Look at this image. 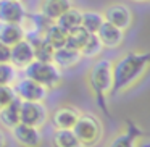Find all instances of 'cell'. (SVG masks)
I'll return each instance as SVG.
<instances>
[{"mask_svg":"<svg viewBox=\"0 0 150 147\" xmlns=\"http://www.w3.org/2000/svg\"><path fill=\"white\" fill-rule=\"evenodd\" d=\"M150 70V52H127L113 62L111 94L121 95L132 89Z\"/></svg>","mask_w":150,"mask_h":147,"instance_id":"6da1fadb","label":"cell"},{"mask_svg":"<svg viewBox=\"0 0 150 147\" xmlns=\"http://www.w3.org/2000/svg\"><path fill=\"white\" fill-rule=\"evenodd\" d=\"M86 81L97 102L102 105V108H105V102L113 89V62L108 58L97 60L89 70Z\"/></svg>","mask_w":150,"mask_h":147,"instance_id":"7a4b0ae2","label":"cell"},{"mask_svg":"<svg viewBox=\"0 0 150 147\" xmlns=\"http://www.w3.org/2000/svg\"><path fill=\"white\" fill-rule=\"evenodd\" d=\"M73 133L84 144V147H94L103 137V124L97 115L81 113L76 124L73 126Z\"/></svg>","mask_w":150,"mask_h":147,"instance_id":"3957f363","label":"cell"},{"mask_svg":"<svg viewBox=\"0 0 150 147\" xmlns=\"http://www.w3.org/2000/svg\"><path fill=\"white\" fill-rule=\"evenodd\" d=\"M24 76L37 81L39 84L45 86L47 89H55L62 84L63 75L62 70L55 65L53 62H40V60H34L28 65V68L24 70Z\"/></svg>","mask_w":150,"mask_h":147,"instance_id":"277c9868","label":"cell"},{"mask_svg":"<svg viewBox=\"0 0 150 147\" xmlns=\"http://www.w3.org/2000/svg\"><path fill=\"white\" fill-rule=\"evenodd\" d=\"M49 110H47L44 102H29L21 100V110H20V123L29 124L34 128H42L49 121Z\"/></svg>","mask_w":150,"mask_h":147,"instance_id":"5b68a950","label":"cell"},{"mask_svg":"<svg viewBox=\"0 0 150 147\" xmlns=\"http://www.w3.org/2000/svg\"><path fill=\"white\" fill-rule=\"evenodd\" d=\"M16 97H20L21 100H29V102H44L49 95V89L45 86L39 84L37 81L28 78H18L16 82L13 84Z\"/></svg>","mask_w":150,"mask_h":147,"instance_id":"8992f818","label":"cell"},{"mask_svg":"<svg viewBox=\"0 0 150 147\" xmlns=\"http://www.w3.org/2000/svg\"><path fill=\"white\" fill-rule=\"evenodd\" d=\"M103 18H105V21L115 24L116 28L123 29L124 33L132 26V21H134V15H132V11H131V8L124 4L108 5L103 11Z\"/></svg>","mask_w":150,"mask_h":147,"instance_id":"52a82bcc","label":"cell"},{"mask_svg":"<svg viewBox=\"0 0 150 147\" xmlns=\"http://www.w3.org/2000/svg\"><path fill=\"white\" fill-rule=\"evenodd\" d=\"M10 63L16 68V71H24L31 62H34V47L29 39H21L15 45L10 47Z\"/></svg>","mask_w":150,"mask_h":147,"instance_id":"ba28073f","label":"cell"},{"mask_svg":"<svg viewBox=\"0 0 150 147\" xmlns=\"http://www.w3.org/2000/svg\"><path fill=\"white\" fill-rule=\"evenodd\" d=\"M28 18V10L23 0H0V21L23 24Z\"/></svg>","mask_w":150,"mask_h":147,"instance_id":"9c48e42d","label":"cell"},{"mask_svg":"<svg viewBox=\"0 0 150 147\" xmlns=\"http://www.w3.org/2000/svg\"><path fill=\"white\" fill-rule=\"evenodd\" d=\"M10 131L13 134V139L16 141V144L20 147H40L42 146L44 137L39 128L29 126V124H24V123H18Z\"/></svg>","mask_w":150,"mask_h":147,"instance_id":"30bf717a","label":"cell"},{"mask_svg":"<svg viewBox=\"0 0 150 147\" xmlns=\"http://www.w3.org/2000/svg\"><path fill=\"white\" fill-rule=\"evenodd\" d=\"M79 115H81V111L76 107H73V105H62L49 118L55 129H73Z\"/></svg>","mask_w":150,"mask_h":147,"instance_id":"8fae6325","label":"cell"},{"mask_svg":"<svg viewBox=\"0 0 150 147\" xmlns=\"http://www.w3.org/2000/svg\"><path fill=\"white\" fill-rule=\"evenodd\" d=\"M84 57L81 55V50H76V49H71L68 45H63L60 49H55L53 52V60L52 62L58 66L60 70H73L81 63V60Z\"/></svg>","mask_w":150,"mask_h":147,"instance_id":"7c38bea8","label":"cell"},{"mask_svg":"<svg viewBox=\"0 0 150 147\" xmlns=\"http://www.w3.org/2000/svg\"><path fill=\"white\" fill-rule=\"evenodd\" d=\"M97 36L102 40L105 49H118L124 42V31L108 21H103L100 29L97 31Z\"/></svg>","mask_w":150,"mask_h":147,"instance_id":"4fadbf2b","label":"cell"},{"mask_svg":"<svg viewBox=\"0 0 150 147\" xmlns=\"http://www.w3.org/2000/svg\"><path fill=\"white\" fill-rule=\"evenodd\" d=\"M71 7H73L71 0H42V4H40V15L45 20L55 23Z\"/></svg>","mask_w":150,"mask_h":147,"instance_id":"5bb4252c","label":"cell"},{"mask_svg":"<svg viewBox=\"0 0 150 147\" xmlns=\"http://www.w3.org/2000/svg\"><path fill=\"white\" fill-rule=\"evenodd\" d=\"M20 110H21V99L15 97L8 105L0 108V123L2 126L11 129L20 123Z\"/></svg>","mask_w":150,"mask_h":147,"instance_id":"9a60e30c","label":"cell"},{"mask_svg":"<svg viewBox=\"0 0 150 147\" xmlns=\"http://www.w3.org/2000/svg\"><path fill=\"white\" fill-rule=\"evenodd\" d=\"M24 37H26V33H24V28L21 24L2 23L0 21V42L2 44L11 47Z\"/></svg>","mask_w":150,"mask_h":147,"instance_id":"2e32d148","label":"cell"},{"mask_svg":"<svg viewBox=\"0 0 150 147\" xmlns=\"http://www.w3.org/2000/svg\"><path fill=\"white\" fill-rule=\"evenodd\" d=\"M44 40H45L49 45H52L53 49H60V47L66 45V37H68V33L65 29L58 26L57 23H50L47 26V29L44 31Z\"/></svg>","mask_w":150,"mask_h":147,"instance_id":"e0dca14e","label":"cell"},{"mask_svg":"<svg viewBox=\"0 0 150 147\" xmlns=\"http://www.w3.org/2000/svg\"><path fill=\"white\" fill-rule=\"evenodd\" d=\"M107 147H139V133H136L134 128L121 131L111 137Z\"/></svg>","mask_w":150,"mask_h":147,"instance_id":"ac0fdd59","label":"cell"},{"mask_svg":"<svg viewBox=\"0 0 150 147\" xmlns=\"http://www.w3.org/2000/svg\"><path fill=\"white\" fill-rule=\"evenodd\" d=\"M52 147H84V144L76 137L73 129H55Z\"/></svg>","mask_w":150,"mask_h":147,"instance_id":"d6986e66","label":"cell"},{"mask_svg":"<svg viewBox=\"0 0 150 147\" xmlns=\"http://www.w3.org/2000/svg\"><path fill=\"white\" fill-rule=\"evenodd\" d=\"M81 20H82V11L79 10V8L71 7V8H68L55 23L58 24L62 29H65L66 33H69L71 29L81 26Z\"/></svg>","mask_w":150,"mask_h":147,"instance_id":"ffe728a7","label":"cell"},{"mask_svg":"<svg viewBox=\"0 0 150 147\" xmlns=\"http://www.w3.org/2000/svg\"><path fill=\"white\" fill-rule=\"evenodd\" d=\"M103 21H105L103 13H100V11H94V10L82 11L81 26L84 28L89 34H97V31L100 29V26L103 24Z\"/></svg>","mask_w":150,"mask_h":147,"instance_id":"44dd1931","label":"cell"},{"mask_svg":"<svg viewBox=\"0 0 150 147\" xmlns=\"http://www.w3.org/2000/svg\"><path fill=\"white\" fill-rule=\"evenodd\" d=\"M103 50H105V47L102 44V40L98 39V36L97 34H91L87 42L81 49V55L86 57V58H98L103 53Z\"/></svg>","mask_w":150,"mask_h":147,"instance_id":"7402d4cb","label":"cell"},{"mask_svg":"<svg viewBox=\"0 0 150 147\" xmlns=\"http://www.w3.org/2000/svg\"><path fill=\"white\" fill-rule=\"evenodd\" d=\"M89 36L91 34L84 29L82 26H78L74 29H71L68 33V37H66V45L71 47V49H76V50H81L84 47V44L87 42Z\"/></svg>","mask_w":150,"mask_h":147,"instance_id":"603a6c76","label":"cell"},{"mask_svg":"<svg viewBox=\"0 0 150 147\" xmlns=\"http://www.w3.org/2000/svg\"><path fill=\"white\" fill-rule=\"evenodd\" d=\"M18 79V71L11 63H0V86L15 84Z\"/></svg>","mask_w":150,"mask_h":147,"instance_id":"cb8c5ba5","label":"cell"},{"mask_svg":"<svg viewBox=\"0 0 150 147\" xmlns=\"http://www.w3.org/2000/svg\"><path fill=\"white\" fill-rule=\"evenodd\" d=\"M15 97H16V92H15L13 84L0 86V108H4L5 105H8Z\"/></svg>","mask_w":150,"mask_h":147,"instance_id":"d4e9b609","label":"cell"},{"mask_svg":"<svg viewBox=\"0 0 150 147\" xmlns=\"http://www.w3.org/2000/svg\"><path fill=\"white\" fill-rule=\"evenodd\" d=\"M10 47L0 42V63H10Z\"/></svg>","mask_w":150,"mask_h":147,"instance_id":"484cf974","label":"cell"},{"mask_svg":"<svg viewBox=\"0 0 150 147\" xmlns=\"http://www.w3.org/2000/svg\"><path fill=\"white\" fill-rule=\"evenodd\" d=\"M0 147H7V137H5V133L0 129Z\"/></svg>","mask_w":150,"mask_h":147,"instance_id":"4316f807","label":"cell"},{"mask_svg":"<svg viewBox=\"0 0 150 147\" xmlns=\"http://www.w3.org/2000/svg\"><path fill=\"white\" fill-rule=\"evenodd\" d=\"M132 2H136V4H144V2H150V0H132Z\"/></svg>","mask_w":150,"mask_h":147,"instance_id":"83f0119b","label":"cell"},{"mask_svg":"<svg viewBox=\"0 0 150 147\" xmlns=\"http://www.w3.org/2000/svg\"><path fill=\"white\" fill-rule=\"evenodd\" d=\"M142 147H150V142H145V144H142Z\"/></svg>","mask_w":150,"mask_h":147,"instance_id":"f1b7e54d","label":"cell"}]
</instances>
